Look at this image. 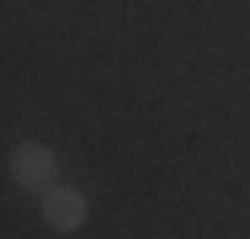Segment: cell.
Instances as JSON below:
<instances>
[{
    "instance_id": "2",
    "label": "cell",
    "mask_w": 250,
    "mask_h": 239,
    "mask_svg": "<svg viewBox=\"0 0 250 239\" xmlns=\"http://www.w3.org/2000/svg\"><path fill=\"white\" fill-rule=\"evenodd\" d=\"M85 213H91V202L75 186H48L43 191V218H48V229H59V234H75L85 223Z\"/></svg>"
},
{
    "instance_id": "1",
    "label": "cell",
    "mask_w": 250,
    "mask_h": 239,
    "mask_svg": "<svg viewBox=\"0 0 250 239\" xmlns=\"http://www.w3.org/2000/svg\"><path fill=\"white\" fill-rule=\"evenodd\" d=\"M53 176H59V159H53V149L48 143H21L16 154H11V181L16 186H27V191H43L53 186Z\"/></svg>"
}]
</instances>
